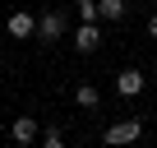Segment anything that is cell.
I'll use <instances>...</instances> for the list:
<instances>
[{
    "instance_id": "obj_6",
    "label": "cell",
    "mask_w": 157,
    "mask_h": 148,
    "mask_svg": "<svg viewBox=\"0 0 157 148\" xmlns=\"http://www.w3.org/2000/svg\"><path fill=\"white\" fill-rule=\"evenodd\" d=\"M143 88H148L143 69H134V65H129V69H120V74H116V93H120V97H139Z\"/></svg>"
},
{
    "instance_id": "obj_12",
    "label": "cell",
    "mask_w": 157,
    "mask_h": 148,
    "mask_svg": "<svg viewBox=\"0 0 157 148\" xmlns=\"http://www.w3.org/2000/svg\"><path fill=\"white\" fill-rule=\"evenodd\" d=\"M0 84H5V74H0Z\"/></svg>"
},
{
    "instance_id": "obj_8",
    "label": "cell",
    "mask_w": 157,
    "mask_h": 148,
    "mask_svg": "<svg viewBox=\"0 0 157 148\" xmlns=\"http://www.w3.org/2000/svg\"><path fill=\"white\" fill-rule=\"evenodd\" d=\"M97 19L102 23H120L125 19V0H97Z\"/></svg>"
},
{
    "instance_id": "obj_1",
    "label": "cell",
    "mask_w": 157,
    "mask_h": 148,
    "mask_svg": "<svg viewBox=\"0 0 157 148\" xmlns=\"http://www.w3.org/2000/svg\"><path fill=\"white\" fill-rule=\"evenodd\" d=\"M65 28H69V14H65V10H42V19H37V42L51 46V42L65 37Z\"/></svg>"
},
{
    "instance_id": "obj_10",
    "label": "cell",
    "mask_w": 157,
    "mask_h": 148,
    "mask_svg": "<svg viewBox=\"0 0 157 148\" xmlns=\"http://www.w3.org/2000/svg\"><path fill=\"white\" fill-rule=\"evenodd\" d=\"M78 23H97V0H78Z\"/></svg>"
},
{
    "instance_id": "obj_5",
    "label": "cell",
    "mask_w": 157,
    "mask_h": 148,
    "mask_svg": "<svg viewBox=\"0 0 157 148\" xmlns=\"http://www.w3.org/2000/svg\"><path fill=\"white\" fill-rule=\"evenodd\" d=\"M97 46H102V28H97V23H78V28H74V51H78V56H93Z\"/></svg>"
},
{
    "instance_id": "obj_3",
    "label": "cell",
    "mask_w": 157,
    "mask_h": 148,
    "mask_svg": "<svg viewBox=\"0 0 157 148\" xmlns=\"http://www.w3.org/2000/svg\"><path fill=\"white\" fill-rule=\"evenodd\" d=\"M139 134H143V120H139V116H125V120H111L102 139H106V143H134Z\"/></svg>"
},
{
    "instance_id": "obj_13",
    "label": "cell",
    "mask_w": 157,
    "mask_h": 148,
    "mask_svg": "<svg viewBox=\"0 0 157 148\" xmlns=\"http://www.w3.org/2000/svg\"><path fill=\"white\" fill-rule=\"evenodd\" d=\"M74 5H78V0H74Z\"/></svg>"
},
{
    "instance_id": "obj_7",
    "label": "cell",
    "mask_w": 157,
    "mask_h": 148,
    "mask_svg": "<svg viewBox=\"0 0 157 148\" xmlns=\"http://www.w3.org/2000/svg\"><path fill=\"white\" fill-rule=\"evenodd\" d=\"M74 107L97 111V107H102V93H97V84H78V88H74Z\"/></svg>"
},
{
    "instance_id": "obj_11",
    "label": "cell",
    "mask_w": 157,
    "mask_h": 148,
    "mask_svg": "<svg viewBox=\"0 0 157 148\" xmlns=\"http://www.w3.org/2000/svg\"><path fill=\"white\" fill-rule=\"evenodd\" d=\"M148 37H157V14H148Z\"/></svg>"
},
{
    "instance_id": "obj_4",
    "label": "cell",
    "mask_w": 157,
    "mask_h": 148,
    "mask_svg": "<svg viewBox=\"0 0 157 148\" xmlns=\"http://www.w3.org/2000/svg\"><path fill=\"white\" fill-rule=\"evenodd\" d=\"M10 139H14L19 148H28V143H37V139H42V125H37V116H19V120L10 125Z\"/></svg>"
},
{
    "instance_id": "obj_9",
    "label": "cell",
    "mask_w": 157,
    "mask_h": 148,
    "mask_svg": "<svg viewBox=\"0 0 157 148\" xmlns=\"http://www.w3.org/2000/svg\"><path fill=\"white\" fill-rule=\"evenodd\" d=\"M42 143H46V148H65V130L46 125V130H42Z\"/></svg>"
},
{
    "instance_id": "obj_2",
    "label": "cell",
    "mask_w": 157,
    "mask_h": 148,
    "mask_svg": "<svg viewBox=\"0 0 157 148\" xmlns=\"http://www.w3.org/2000/svg\"><path fill=\"white\" fill-rule=\"evenodd\" d=\"M5 33H10L14 42H28V37H37V14H33V10H14V14L5 19Z\"/></svg>"
}]
</instances>
